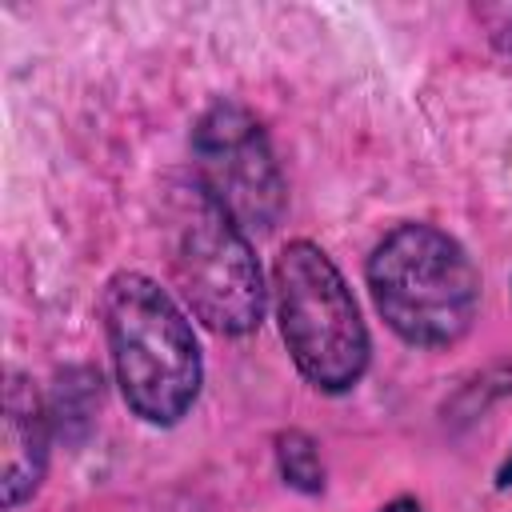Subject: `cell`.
<instances>
[{"label": "cell", "instance_id": "obj_1", "mask_svg": "<svg viewBox=\"0 0 512 512\" xmlns=\"http://www.w3.org/2000/svg\"><path fill=\"white\" fill-rule=\"evenodd\" d=\"M100 324L128 412L152 428H176L204 388V352L188 308L148 272L120 268L100 288Z\"/></svg>", "mask_w": 512, "mask_h": 512}, {"label": "cell", "instance_id": "obj_2", "mask_svg": "<svg viewBox=\"0 0 512 512\" xmlns=\"http://www.w3.org/2000/svg\"><path fill=\"white\" fill-rule=\"evenodd\" d=\"M372 308L408 348H452L480 316V268L472 252L428 220L392 224L364 260Z\"/></svg>", "mask_w": 512, "mask_h": 512}, {"label": "cell", "instance_id": "obj_3", "mask_svg": "<svg viewBox=\"0 0 512 512\" xmlns=\"http://www.w3.org/2000/svg\"><path fill=\"white\" fill-rule=\"evenodd\" d=\"M164 248L172 292L192 320L216 336H248L260 328L272 288H264L252 240L196 176L168 184Z\"/></svg>", "mask_w": 512, "mask_h": 512}, {"label": "cell", "instance_id": "obj_4", "mask_svg": "<svg viewBox=\"0 0 512 512\" xmlns=\"http://www.w3.org/2000/svg\"><path fill=\"white\" fill-rule=\"evenodd\" d=\"M272 304L280 340L308 388L352 392L372 364V336L360 304L316 240H288L272 260Z\"/></svg>", "mask_w": 512, "mask_h": 512}, {"label": "cell", "instance_id": "obj_5", "mask_svg": "<svg viewBox=\"0 0 512 512\" xmlns=\"http://www.w3.org/2000/svg\"><path fill=\"white\" fill-rule=\"evenodd\" d=\"M192 176L244 232H272L288 208V184L272 140L240 100L220 96L196 116Z\"/></svg>", "mask_w": 512, "mask_h": 512}, {"label": "cell", "instance_id": "obj_6", "mask_svg": "<svg viewBox=\"0 0 512 512\" xmlns=\"http://www.w3.org/2000/svg\"><path fill=\"white\" fill-rule=\"evenodd\" d=\"M52 408L32 376L8 368L4 372V416H0V496L4 512L28 504L52 460Z\"/></svg>", "mask_w": 512, "mask_h": 512}, {"label": "cell", "instance_id": "obj_7", "mask_svg": "<svg viewBox=\"0 0 512 512\" xmlns=\"http://www.w3.org/2000/svg\"><path fill=\"white\" fill-rule=\"evenodd\" d=\"M272 456H276V472L280 480L300 492V496H320L324 492V456H320V444L304 432V428H284L276 432L272 440Z\"/></svg>", "mask_w": 512, "mask_h": 512}, {"label": "cell", "instance_id": "obj_8", "mask_svg": "<svg viewBox=\"0 0 512 512\" xmlns=\"http://www.w3.org/2000/svg\"><path fill=\"white\" fill-rule=\"evenodd\" d=\"M472 16L488 32V40L512 60V4H476Z\"/></svg>", "mask_w": 512, "mask_h": 512}, {"label": "cell", "instance_id": "obj_9", "mask_svg": "<svg viewBox=\"0 0 512 512\" xmlns=\"http://www.w3.org/2000/svg\"><path fill=\"white\" fill-rule=\"evenodd\" d=\"M376 512H424V504H420L416 496H408V492H404V496H392V500H384Z\"/></svg>", "mask_w": 512, "mask_h": 512}, {"label": "cell", "instance_id": "obj_10", "mask_svg": "<svg viewBox=\"0 0 512 512\" xmlns=\"http://www.w3.org/2000/svg\"><path fill=\"white\" fill-rule=\"evenodd\" d=\"M492 484H496V492H508V488H512V444H508L504 460L496 464V476H492Z\"/></svg>", "mask_w": 512, "mask_h": 512}]
</instances>
